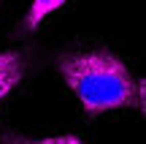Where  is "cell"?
Segmentation results:
<instances>
[{
    "instance_id": "277c9868",
    "label": "cell",
    "mask_w": 146,
    "mask_h": 144,
    "mask_svg": "<svg viewBox=\"0 0 146 144\" xmlns=\"http://www.w3.org/2000/svg\"><path fill=\"white\" fill-rule=\"evenodd\" d=\"M22 144H84L76 136H52V139H35V141H22Z\"/></svg>"
},
{
    "instance_id": "7a4b0ae2",
    "label": "cell",
    "mask_w": 146,
    "mask_h": 144,
    "mask_svg": "<svg viewBox=\"0 0 146 144\" xmlns=\"http://www.w3.org/2000/svg\"><path fill=\"white\" fill-rule=\"evenodd\" d=\"M25 76V57L19 52H0V103Z\"/></svg>"
},
{
    "instance_id": "6da1fadb",
    "label": "cell",
    "mask_w": 146,
    "mask_h": 144,
    "mask_svg": "<svg viewBox=\"0 0 146 144\" xmlns=\"http://www.w3.org/2000/svg\"><path fill=\"white\" fill-rule=\"evenodd\" d=\"M57 71L89 114L127 109L135 101L138 84L130 68L108 49L68 52L57 60Z\"/></svg>"
},
{
    "instance_id": "3957f363",
    "label": "cell",
    "mask_w": 146,
    "mask_h": 144,
    "mask_svg": "<svg viewBox=\"0 0 146 144\" xmlns=\"http://www.w3.org/2000/svg\"><path fill=\"white\" fill-rule=\"evenodd\" d=\"M65 0H33V5H30V14H27V22H25V27L27 30H35L38 25H41L43 19H46L52 11H57L60 5H62Z\"/></svg>"
}]
</instances>
